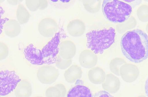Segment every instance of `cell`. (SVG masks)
<instances>
[{
    "instance_id": "1",
    "label": "cell",
    "mask_w": 148,
    "mask_h": 97,
    "mask_svg": "<svg viewBox=\"0 0 148 97\" xmlns=\"http://www.w3.org/2000/svg\"><path fill=\"white\" fill-rule=\"evenodd\" d=\"M121 46L124 56L133 63H140L148 57V36L140 29L125 33L121 38Z\"/></svg>"
},
{
    "instance_id": "2",
    "label": "cell",
    "mask_w": 148,
    "mask_h": 97,
    "mask_svg": "<svg viewBox=\"0 0 148 97\" xmlns=\"http://www.w3.org/2000/svg\"><path fill=\"white\" fill-rule=\"evenodd\" d=\"M115 35L112 27L93 30L86 34V47L95 54H102L114 43Z\"/></svg>"
},
{
    "instance_id": "3",
    "label": "cell",
    "mask_w": 148,
    "mask_h": 97,
    "mask_svg": "<svg viewBox=\"0 0 148 97\" xmlns=\"http://www.w3.org/2000/svg\"><path fill=\"white\" fill-rule=\"evenodd\" d=\"M103 13L109 21L114 23H123L130 18L132 6L126 2L117 0H105L102 4Z\"/></svg>"
},
{
    "instance_id": "4",
    "label": "cell",
    "mask_w": 148,
    "mask_h": 97,
    "mask_svg": "<svg viewBox=\"0 0 148 97\" xmlns=\"http://www.w3.org/2000/svg\"><path fill=\"white\" fill-rule=\"evenodd\" d=\"M0 81V95L5 96L15 89L21 79L14 71L5 70L1 71Z\"/></svg>"
},
{
    "instance_id": "5",
    "label": "cell",
    "mask_w": 148,
    "mask_h": 97,
    "mask_svg": "<svg viewBox=\"0 0 148 97\" xmlns=\"http://www.w3.org/2000/svg\"><path fill=\"white\" fill-rule=\"evenodd\" d=\"M60 40V34L58 32L42 48L44 64L50 65L55 63L59 53Z\"/></svg>"
},
{
    "instance_id": "6",
    "label": "cell",
    "mask_w": 148,
    "mask_h": 97,
    "mask_svg": "<svg viewBox=\"0 0 148 97\" xmlns=\"http://www.w3.org/2000/svg\"><path fill=\"white\" fill-rule=\"evenodd\" d=\"M59 71L54 66L46 65L40 67L37 71L36 76L39 81L45 84L54 83L59 75Z\"/></svg>"
},
{
    "instance_id": "7",
    "label": "cell",
    "mask_w": 148,
    "mask_h": 97,
    "mask_svg": "<svg viewBox=\"0 0 148 97\" xmlns=\"http://www.w3.org/2000/svg\"><path fill=\"white\" fill-rule=\"evenodd\" d=\"M58 26L57 22L53 19L47 17L41 20L39 23L38 29L40 33L42 36L49 38L54 36L57 33Z\"/></svg>"
},
{
    "instance_id": "8",
    "label": "cell",
    "mask_w": 148,
    "mask_h": 97,
    "mask_svg": "<svg viewBox=\"0 0 148 97\" xmlns=\"http://www.w3.org/2000/svg\"><path fill=\"white\" fill-rule=\"evenodd\" d=\"M24 54L26 59L33 65H42L44 64L41 50L32 44H29L25 48Z\"/></svg>"
},
{
    "instance_id": "9",
    "label": "cell",
    "mask_w": 148,
    "mask_h": 97,
    "mask_svg": "<svg viewBox=\"0 0 148 97\" xmlns=\"http://www.w3.org/2000/svg\"><path fill=\"white\" fill-rule=\"evenodd\" d=\"M32 93L31 83L28 81L21 80L17 85L14 90L16 97H30Z\"/></svg>"
},
{
    "instance_id": "10",
    "label": "cell",
    "mask_w": 148,
    "mask_h": 97,
    "mask_svg": "<svg viewBox=\"0 0 148 97\" xmlns=\"http://www.w3.org/2000/svg\"><path fill=\"white\" fill-rule=\"evenodd\" d=\"M67 97H93L90 90L82 85H77L69 91Z\"/></svg>"
},
{
    "instance_id": "11",
    "label": "cell",
    "mask_w": 148,
    "mask_h": 97,
    "mask_svg": "<svg viewBox=\"0 0 148 97\" xmlns=\"http://www.w3.org/2000/svg\"><path fill=\"white\" fill-rule=\"evenodd\" d=\"M3 29L7 36L11 38L15 37L20 33V24L15 19H9L5 24Z\"/></svg>"
},
{
    "instance_id": "12",
    "label": "cell",
    "mask_w": 148,
    "mask_h": 97,
    "mask_svg": "<svg viewBox=\"0 0 148 97\" xmlns=\"http://www.w3.org/2000/svg\"><path fill=\"white\" fill-rule=\"evenodd\" d=\"M16 16L17 20L20 24H23L27 23L30 18V14L22 4H19L17 7Z\"/></svg>"
},
{
    "instance_id": "13",
    "label": "cell",
    "mask_w": 148,
    "mask_h": 97,
    "mask_svg": "<svg viewBox=\"0 0 148 97\" xmlns=\"http://www.w3.org/2000/svg\"><path fill=\"white\" fill-rule=\"evenodd\" d=\"M137 14L141 21H148V5H143L139 7L137 10Z\"/></svg>"
},
{
    "instance_id": "14",
    "label": "cell",
    "mask_w": 148,
    "mask_h": 97,
    "mask_svg": "<svg viewBox=\"0 0 148 97\" xmlns=\"http://www.w3.org/2000/svg\"><path fill=\"white\" fill-rule=\"evenodd\" d=\"M59 90L56 85L49 87L45 91V97H59Z\"/></svg>"
},
{
    "instance_id": "15",
    "label": "cell",
    "mask_w": 148,
    "mask_h": 97,
    "mask_svg": "<svg viewBox=\"0 0 148 97\" xmlns=\"http://www.w3.org/2000/svg\"><path fill=\"white\" fill-rule=\"evenodd\" d=\"M9 51L7 45L4 43L0 42V60L4 59L7 57Z\"/></svg>"
},
{
    "instance_id": "16",
    "label": "cell",
    "mask_w": 148,
    "mask_h": 97,
    "mask_svg": "<svg viewBox=\"0 0 148 97\" xmlns=\"http://www.w3.org/2000/svg\"><path fill=\"white\" fill-rule=\"evenodd\" d=\"M25 3L27 8L31 11H35L39 8V0H26Z\"/></svg>"
},
{
    "instance_id": "17",
    "label": "cell",
    "mask_w": 148,
    "mask_h": 97,
    "mask_svg": "<svg viewBox=\"0 0 148 97\" xmlns=\"http://www.w3.org/2000/svg\"><path fill=\"white\" fill-rule=\"evenodd\" d=\"M93 97H114L108 92L105 90H101L96 92Z\"/></svg>"
},
{
    "instance_id": "18",
    "label": "cell",
    "mask_w": 148,
    "mask_h": 97,
    "mask_svg": "<svg viewBox=\"0 0 148 97\" xmlns=\"http://www.w3.org/2000/svg\"><path fill=\"white\" fill-rule=\"evenodd\" d=\"M48 3L47 0H39L38 9L43 10L46 9L47 7Z\"/></svg>"
},
{
    "instance_id": "19",
    "label": "cell",
    "mask_w": 148,
    "mask_h": 97,
    "mask_svg": "<svg viewBox=\"0 0 148 97\" xmlns=\"http://www.w3.org/2000/svg\"><path fill=\"white\" fill-rule=\"evenodd\" d=\"M9 20L8 18H5L1 19V34L2 32V30L3 29L5 23Z\"/></svg>"
},
{
    "instance_id": "20",
    "label": "cell",
    "mask_w": 148,
    "mask_h": 97,
    "mask_svg": "<svg viewBox=\"0 0 148 97\" xmlns=\"http://www.w3.org/2000/svg\"><path fill=\"white\" fill-rule=\"evenodd\" d=\"M124 1L126 2H128V3H132V5L133 4V5L134 6L135 4L138 5L140 4L142 1H135L134 0H127V1Z\"/></svg>"
},
{
    "instance_id": "21",
    "label": "cell",
    "mask_w": 148,
    "mask_h": 97,
    "mask_svg": "<svg viewBox=\"0 0 148 97\" xmlns=\"http://www.w3.org/2000/svg\"><path fill=\"white\" fill-rule=\"evenodd\" d=\"M145 94L147 97H148V77L145 82Z\"/></svg>"
},
{
    "instance_id": "22",
    "label": "cell",
    "mask_w": 148,
    "mask_h": 97,
    "mask_svg": "<svg viewBox=\"0 0 148 97\" xmlns=\"http://www.w3.org/2000/svg\"><path fill=\"white\" fill-rule=\"evenodd\" d=\"M7 2L10 4L12 5H15L18 4L20 1L17 0H7Z\"/></svg>"
},
{
    "instance_id": "23",
    "label": "cell",
    "mask_w": 148,
    "mask_h": 97,
    "mask_svg": "<svg viewBox=\"0 0 148 97\" xmlns=\"http://www.w3.org/2000/svg\"><path fill=\"white\" fill-rule=\"evenodd\" d=\"M0 11H1V16L2 14V15L3 14L4 12V10L3 9V8H2L1 6L0 7Z\"/></svg>"
},
{
    "instance_id": "24",
    "label": "cell",
    "mask_w": 148,
    "mask_h": 97,
    "mask_svg": "<svg viewBox=\"0 0 148 97\" xmlns=\"http://www.w3.org/2000/svg\"><path fill=\"white\" fill-rule=\"evenodd\" d=\"M146 29L147 32V33L148 34V23H147V26H146Z\"/></svg>"
},
{
    "instance_id": "25",
    "label": "cell",
    "mask_w": 148,
    "mask_h": 97,
    "mask_svg": "<svg viewBox=\"0 0 148 97\" xmlns=\"http://www.w3.org/2000/svg\"><path fill=\"white\" fill-rule=\"evenodd\" d=\"M43 97L41 96H35V97Z\"/></svg>"
}]
</instances>
